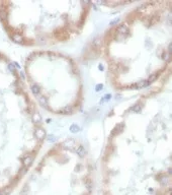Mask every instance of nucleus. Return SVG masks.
Here are the masks:
<instances>
[{
    "mask_svg": "<svg viewBox=\"0 0 172 195\" xmlns=\"http://www.w3.org/2000/svg\"><path fill=\"white\" fill-rule=\"evenodd\" d=\"M172 1H145L105 31L98 51L115 92L150 89L171 70Z\"/></svg>",
    "mask_w": 172,
    "mask_h": 195,
    "instance_id": "f257e3e1",
    "label": "nucleus"
},
{
    "mask_svg": "<svg viewBox=\"0 0 172 195\" xmlns=\"http://www.w3.org/2000/svg\"><path fill=\"white\" fill-rule=\"evenodd\" d=\"M47 138L41 109L18 66L0 51V195H9Z\"/></svg>",
    "mask_w": 172,
    "mask_h": 195,
    "instance_id": "f03ea898",
    "label": "nucleus"
},
{
    "mask_svg": "<svg viewBox=\"0 0 172 195\" xmlns=\"http://www.w3.org/2000/svg\"><path fill=\"white\" fill-rule=\"evenodd\" d=\"M92 10L88 1H0V23L18 46L47 48L68 43L82 33Z\"/></svg>",
    "mask_w": 172,
    "mask_h": 195,
    "instance_id": "7ed1b4c3",
    "label": "nucleus"
},
{
    "mask_svg": "<svg viewBox=\"0 0 172 195\" xmlns=\"http://www.w3.org/2000/svg\"><path fill=\"white\" fill-rule=\"evenodd\" d=\"M25 83L34 102L54 116L76 114L84 102L81 71L73 58L61 52L37 50L23 63Z\"/></svg>",
    "mask_w": 172,
    "mask_h": 195,
    "instance_id": "20e7f679",
    "label": "nucleus"
}]
</instances>
